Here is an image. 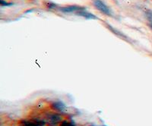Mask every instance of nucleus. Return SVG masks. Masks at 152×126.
Wrapping results in <instances>:
<instances>
[{
	"label": "nucleus",
	"instance_id": "nucleus-7",
	"mask_svg": "<svg viewBox=\"0 0 152 126\" xmlns=\"http://www.w3.org/2000/svg\"><path fill=\"white\" fill-rule=\"evenodd\" d=\"M59 126H76L75 124L72 122L68 121V120H63L62 122L60 123Z\"/></svg>",
	"mask_w": 152,
	"mask_h": 126
},
{
	"label": "nucleus",
	"instance_id": "nucleus-8",
	"mask_svg": "<svg viewBox=\"0 0 152 126\" xmlns=\"http://www.w3.org/2000/svg\"><path fill=\"white\" fill-rule=\"evenodd\" d=\"M0 4H1V6H10V5H13V3H12V2L9 3V2H5V1H4V0H1V2H0Z\"/></svg>",
	"mask_w": 152,
	"mask_h": 126
},
{
	"label": "nucleus",
	"instance_id": "nucleus-9",
	"mask_svg": "<svg viewBox=\"0 0 152 126\" xmlns=\"http://www.w3.org/2000/svg\"><path fill=\"white\" fill-rule=\"evenodd\" d=\"M149 26H150V28H151V29H152V24H149Z\"/></svg>",
	"mask_w": 152,
	"mask_h": 126
},
{
	"label": "nucleus",
	"instance_id": "nucleus-4",
	"mask_svg": "<svg viewBox=\"0 0 152 126\" xmlns=\"http://www.w3.org/2000/svg\"><path fill=\"white\" fill-rule=\"evenodd\" d=\"M48 122L50 126H57L62 122V116L57 113H53L49 116Z\"/></svg>",
	"mask_w": 152,
	"mask_h": 126
},
{
	"label": "nucleus",
	"instance_id": "nucleus-1",
	"mask_svg": "<svg viewBox=\"0 0 152 126\" xmlns=\"http://www.w3.org/2000/svg\"><path fill=\"white\" fill-rule=\"evenodd\" d=\"M94 7L96 8L97 10L100 11V12H102L103 14L108 16L112 15L111 11L110 9H109V7H108L105 3H104L101 0H94Z\"/></svg>",
	"mask_w": 152,
	"mask_h": 126
},
{
	"label": "nucleus",
	"instance_id": "nucleus-2",
	"mask_svg": "<svg viewBox=\"0 0 152 126\" xmlns=\"http://www.w3.org/2000/svg\"><path fill=\"white\" fill-rule=\"evenodd\" d=\"M85 7L80 6V5H66V6H62V7L59 8V10L61 12H64V13H76V12H79L81 10H84Z\"/></svg>",
	"mask_w": 152,
	"mask_h": 126
},
{
	"label": "nucleus",
	"instance_id": "nucleus-10",
	"mask_svg": "<svg viewBox=\"0 0 152 126\" xmlns=\"http://www.w3.org/2000/svg\"><path fill=\"white\" fill-rule=\"evenodd\" d=\"M92 126H94V125H92Z\"/></svg>",
	"mask_w": 152,
	"mask_h": 126
},
{
	"label": "nucleus",
	"instance_id": "nucleus-11",
	"mask_svg": "<svg viewBox=\"0 0 152 126\" xmlns=\"http://www.w3.org/2000/svg\"><path fill=\"white\" fill-rule=\"evenodd\" d=\"M104 126H106V125H104Z\"/></svg>",
	"mask_w": 152,
	"mask_h": 126
},
{
	"label": "nucleus",
	"instance_id": "nucleus-5",
	"mask_svg": "<svg viewBox=\"0 0 152 126\" xmlns=\"http://www.w3.org/2000/svg\"><path fill=\"white\" fill-rule=\"evenodd\" d=\"M51 108L58 112H63L66 109V106L62 101H55L51 104Z\"/></svg>",
	"mask_w": 152,
	"mask_h": 126
},
{
	"label": "nucleus",
	"instance_id": "nucleus-3",
	"mask_svg": "<svg viewBox=\"0 0 152 126\" xmlns=\"http://www.w3.org/2000/svg\"><path fill=\"white\" fill-rule=\"evenodd\" d=\"M45 122L39 119L24 120L21 123V126H45Z\"/></svg>",
	"mask_w": 152,
	"mask_h": 126
},
{
	"label": "nucleus",
	"instance_id": "nucleus-6",
	"mask_svg": "<svg viewBox=\"0 0 152 126\" xmlns=\"http://www.w3.org/2000/svg\"><path fill=\"white\" fill-rule=\"evenodd\" d=\"M75 14L77 15H79V16H81V17H85V18H87V19H97V18L94 15L91 14V13H90V12H87V11H85V9L76 12Z\"/></svg>",
	"mask_w": 152,
	"mask_h": 126
}]
</instances>
